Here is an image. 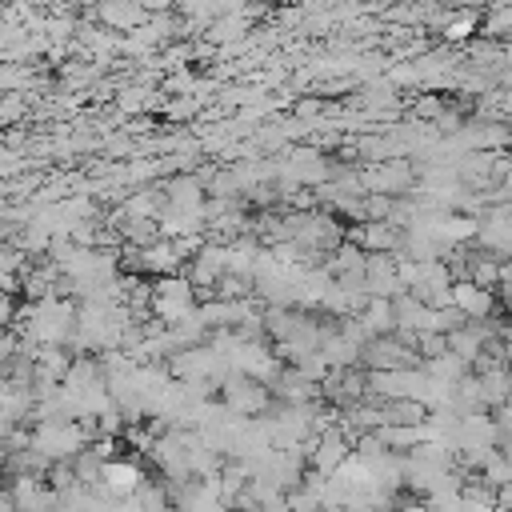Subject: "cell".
<instances>
[{"mask_svg": "<svg viewBox=\"0 0 512 512\" xmlns=\"http://www.w3.org/2000/svg\"><path fill=\"white\" fill-rule=\"evenodd\" d=\"M452 308L464 316V324H488L496 312V296L472 280H456L452 284Z\"/></svg>", "mask_w": 512, "mask_h": 512, "instance_id": "7a4b0ae2", "label": "cell"}, {"mask_svg": "<svg viewBox=\"0 0 512 512\" xmlns=\"http://www.w3.org/2000/svg\"><path fill=\"white\" fill-rule=\"evenodd\" d=\"M96 20L108 32H136L148 20V8H140V4H100L96 8Z\"/></svg>", "mask_w": 512, "mask_h": 512, "instance_id": "277c9868", "label": "cell"}, {"mask_svg": "<svg viewBox=\"0 0 512 512\" xmlns=\"http://www.w3.org/2000/svg\"><path fill=\"white\" fill-rule=\"evenodd\" d=\"M144 468L136 464V460H112V464H104V480H100V488L112 496V500H128V496H136L140 488H144Z\"/></svg>", "mask_w": 512, "mask_h": 512, "instance_id": "3957f363", "label": "cell"}, {"mask_svg": "<svg viewBox=\"0 0 512 512\" xmlns=\"http://www.w3.org/2000/svg\"><path fill=\"white\" fill-rule=\"evenodd\" d=\"M8 512H16V508H8Z\"/></svg>", "mask_w": 512, "mask_h": 512, "instance_id": "52a82bcc", "label": "cell"}, {"mask_svg": "<svg viewBox=\"0 0 512 512\" xmlns=\"http://www.w3.org/2000/svg\"><path fill=\"white\" fill-rule=\"evenodd\" d=\"M348 460H352V440H348L340 428L320 432V436L312 440V448H308V468L320 472V476H336Z\"/></svg>", "mask_w": 512, "mask_h": 512, "instance_id": "6da1fadb", "label": "cell"}, {"mask_svg": "<svg viewBox=\"0 0 512 512\" xmlns=\"http://www.w3.org/2000/svg\"><path fill=\"white\" fill-rule=\"evenodd\" d=\"M476 32V12H460V16H444V40L448 44H460Z\"/></svg>", "mask_w": 512, "mask_h": 512, "instance_id": "8992f818", "label": "cell"}, {"mask_svg": "<svg viewBox=\"0 0 512 512\" xmlns=\"http://www.w3.org/2000/svg\"><path fill=\"white\" fill-rule=\"evenodd\" d=\"M364 324V332L376 340V336H392L396 332V304L392 300H368L356 316Z\"/></svg>", "mask_w": 512, "mask_h": 512, "instance_id": "5b68a950", "label": "cell"}]
</instances>
